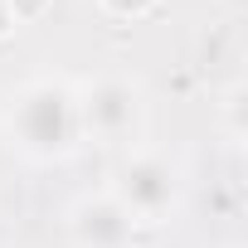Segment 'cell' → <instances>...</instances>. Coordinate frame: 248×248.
<instances>
[{"instance_id": "2", "label": "cell", "mask_w": 248, "mask_h": 248, "mask_svg": "<svg viewBox=\"0 0 248 248\" xmlns=\"http://www.w3.org/2000/svg\"><path fill=\"white\" fill-rule=\"evenodd\" d=\"M107 195L127 209L137 224H166V214H175V200H180V175H175V166L166 156L132 151L127 161L117 166Z\"/></svg>"}, {"instance_id": "5", "label": "cell", "mask_w": 248, "mask_h": 248, "mask_svg": "<svg viewBox=\"0 0 248 248\" xmlns=\"http://www.w3.org/2000/svg\"><path fill=\"white\" fill-rule=\"evenodd\" d=\"M151 5H156V0H102V10L117 15V20H141Z\"/></svg>"}, {"instance_id": "6", "label": "cell", "mask_w": 248, "mask_h": 248, "mask_svg": "<svg viewBox=\"0 0 248 248\" xmlns=\"http://www.w3.org/2000/svg\"><path fill=\"white\" fill-rule=\"evenodd\" d=\"M20 30V20H15V10H10V0H0V39H10Z\"/></svg>"}, {"instance_id": "3", "label": "cell", "mask_w": 248, "mask_h": 248, "mask_svg": "<svg viewBox=\"0 0 248 248\" xmlns=\"http://www.w3.org/2000/svg\"><path fill=\"white\" fill-rule=\"evenodd\" d=\"M78 127L102 146H132V137L141 132V88L117 73L93 78L78 93Z\"/></svg>"}, {"instance_id": "4", "label": "cell", "mask_w": 248, "mask_h": 248, "mask_svg": "<svg viewBox=\"0 0 248 248\" xmlns=\"http://www.w3.org/2000/svg\"><path fill=\"white\" fill-rule=\"evenodd\" d=\"M68 233H73L78 248H132L137 243V219L112 195H83L68 209Z\"/></svg>"}, {"instance_id": "1", "label": "cell", "mask_w": 248, "mask_h": 248, "mask_svg": "<svg viewBox=\"0 0 248 248\" xmlns=\"http://www.w3.org/2000/svg\"><path fill=\"white\" fill-rule=\"evenodd\" d=\"M10 137L25 156L34 161H63L73 156L83 127H78V93L68 83H54V78H34L25 83L15 97H10Z\"/></svg>"}]
</instances>
